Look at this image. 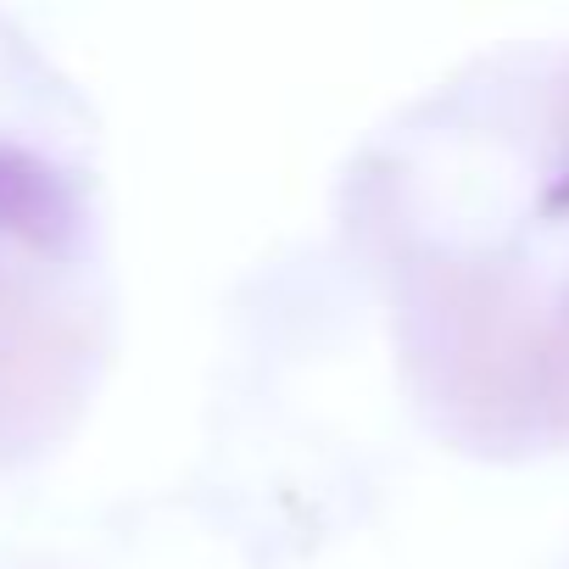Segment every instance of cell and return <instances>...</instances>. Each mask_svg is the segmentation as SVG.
Wrapping results in <instances>:
<instances>
[{"instance_id": "6da1fadb", "label": "cell", "mask_w": 569, "mask_h": 569, "mask_svg": "<svg viewBox=\"0 0 569 569\" xmlns=\"http://www.w3.org/2000/svg\"><path fill=\"white\" fill-rule=\"evenodd\" d=\"M84 212L62 168L34 151L0 146V234H18L46 257H68L79 246Z\"/></svg>"}, {"instance_id": "7a4b0ae2", "label": "cell", "mask_w": 569, "mask_h": 569, "mask_svg": "<svg viewBox=\"0 0 569 569\" xmlns=\"http://www.w3.org/2000/svg\"><path fill=\"white\" fill-rule=\"evenodd\" d=\"M541 212H547V218H563V212H569V173L547 184V196H541Z\"/></svg>"}]
</instances>
